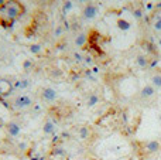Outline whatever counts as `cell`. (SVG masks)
<instances>
[{"instance_id":"6da1fadb","label":"cell","mask_w":161,"mask_h":160,"mask_svg":"<svg viewBox=\"0 0 161 160\" xmlns=\"http://www.w3.org/2000/svg\"><path fill=\"white\" fill-rule=\"evenodd\" d=\"M23 11H24V9H23V6L20 3H10L7 6V16L10 19L20 17L23 14Z\"/></svg>"},{"instance_id":"7a4b0ae2","label":"cell","mask_w":161,"mask_h":160,"mask_svg":"<svg viewBox=\"0 0 161 160\" xmlns=\"http://www.w3.org/2000/svg\"><path fill=\"white\" fill-rule=\"evenodd\" d=\"M98 13H99V7L93 3H88L86 4V7L84 9V17L86 20L95 19L96 16H98Z\"/></svg>"},{"instance_id":"3957f363","label":"cell","mask_w":161,"mask_h":160,"mask_svg":"<svg viewBox=\"0 0 161 160\" xmlns=\"http://www.w3.org/2000/svg\"><path fill=\"white\" fill-rule=\"evenodd\" d=\"M31 104H33V102H31V98L27 97V95H21V97L16 98V101H14V106L16 108H18V109L28 108Z\"/></svg>"},{"instance_id":"277c9868","label":"cell","mask_w":161,"mask_h":160,"mask_svg":"<svg viewBox=\"0 0 161 160\" xmlns=\"http://www.w3.org/2000/svg\"><path fill=\"white\" fill-rule=\"evenodd\" d=\"M41 97L43 99L47 101V102H54L57 99V91L54 88H44L41 91Z\"/></svg>"},{"instance_id":"5b68a950","label":"cell","mask_w":161,"mask_h":160,"mask_svg":"<svg viewBox=\"0 0 161 160\" xmlns=\"http://www.w3.org/2000/svg\"><path fill=\"white\" fill-rule=\"evenodd\" d=\"M154 93H155V88H154L153 85H146L141 88V91H140V97L143 98V99H148V98L154 97Z\"/></svg>"},{"instance_id":"8992f818","label":"cell","mask_w":161,"mask_h":160,"mask_svg":"<svg viewBox=\"0 0 161 160\" xmlns=\"http://www.w3.org/2000/svg\"><path fill=\"white\" fill-rule=\"evenodd\" d=\"M144 147H146V150L148 153H157L158 150L161 149V145L158 140H148L146 145H144Z\"/></svg>"},{"instance_id":"52a82bcc","label":"cell","mask_w":161,"mask_h":160,"mask_svg":"<svg viewBox=\"0 0 161 160\" xmlns=\"http://www.w3.org/2000/svg\"><path fill=\"white\" fill-rule=\"evenodd\" d=\"M6 129H7V133L10 135V136H13V138H16V136H18L20 135V125L16 122H10L7 123V126H6Z\"/></svg>"},{"instance_id":"ba28073f","label":"cell","mask_w":161,"mask_h":160,"mask_svg":"<svg viewBox=\"0 0 161 160\" xmlns=\"http://www.w3.org/2000/svg\"><path fill=\"white\" fill-rule=\"evenodd\" d=\"M116 26H117V29L122 30V31H129L130 29H132V23L126 19H117Z\"/></svg>"},{"instance_id":"9c48e42d","label":"cell","mask_w":161,"mask_h":160,"mask_svg":"<svg viewBox=\"0 0 161 160\" xmlns=\"http://www.w3.org/2000/svg\"><path fill=\"white\" fill-rule=\"evenodd\" d=\"M0 84L3 86H0V93L2 95H9V93L13 91V86H11V84L9 81H4V79H2L0 81Z\"/></svg>"},{"instance_id":"30bf717a","label":"cell","mask_w":161,"mask_h":160,"mask_svg":"<svg viewBox=\"0 0 161 160\" xmlns=\"http://www.w3.org/2000/svg\"><path fill=\"white\" fill-rule=\"evenodd\" d=\"M86 40H88V36L85 33H79L75 37V45L77 47H84L85 44H86Z\"/></svg>"},{"instance_id":"8fae6325","label":"cell","mask_w":161,"mask_h":160,"mask_svg":"<svg viewBox=\"0 0 161 160\" xmlns=\"http://www.w3.org/2000/svg\"><path fill=\"white\" fill-rule=\"evenodd\" d=\"M43 132H44L45 135L55 133V125H54V122H51V120H47V122L44 123V126H43Z\"/></svg>"},{"instance_id":"7c38bea8","label":"cell","mask_w":161,"mask_h":160,"mask_svg":"<svg viewBox=\"0 0 161 160\" xmlns=\"http://www.w3.org/2000/svg\"><path fill=\"white\" fill-rule=\"evenodd\" d=\"M79 138L82 140H86V139L91 138V129L88 126H80L79 128Z\"/></svg>"},{"instance_id":"4fadbf2b","label":"cell","mask_w":161,"mask_h":160,"mask_svg":"<svg viewBox=\"0 0 161 160\" xmlns=\"http://www.w3.org/2000/svg\"><path fill=\"white\" fill-rule=\"evenodd\" d=\"M99 104V97L96 95V93H92V95H89L88 101H86V106L88 108H93L95 105Z\"/></svg>"},{"instance_id":"5bb4252c","label":"cell","mask_w":161,"mask_h":160,"mask_svg":"<svg viewBox=\"0 0 161 160\" xmlns=\"http://www.w3.org/2000/svg\"><path fill=\"white\" fill-rule=\"evenodd\" d=\"M151 85L155 90H161V74H154L151 77Z\"/></svg>"},{"instance_id":"9a60e30c","label":"cell","mask_w":161,"mask_h":160,"mask_svg":"<svg viewBox=\"0 0 161 160\" xmlns=\"http://www.w3.org/2000/svg\"><path fill=\"white\" fill-rule=\"evenodd\" d=\"M136 64H137L140 68H146L147 65H148V60H147L144 55H137L136 57Z\"/></svg>"},{"instance_id":"2e32d148","label":"cell","mask_w":161,"mask_h":160,"mask_svg":"<svg viewBox=\"0 0 161 160\" xmlns=\"http://www.w3.org/2000/svg\"><path fill=\"white\" fill-rule=\"evenodd\" d=\"M28 51L31 52V54H40V52L43 51V45L41 44H30Z\"/></svg>"},{"instance_id":"e0dca14e","label":"cell","mask_w":161,"mask_h":160,"mask_svg":"<svg viewBox=\"0 0 161 160\" xmlns=\"http://www.w3.org/2000/svg\"><path fill=\"white\" fill-rule=\"evenodd\" d=\"M33 65H34V64H33V61L30 60V58H26V60L23 61V70H24V71H30L31 68H33Z\"/></svg>"},{"instance_id":"ac0fdd59","label":"cell","mask_w":161,"mask_h":160,"mask_svg":"<svg viewBox=\"0 0 161 160\" xmlns=\"http://www.w3.org/2000/svg\"><path fill=\"white\" fill-rule=\"evenodd\" d=\"M153 29L155 31H161V17H157L153 21Z\"/></svg>"},{"instance_id":"d6986e66","label":"cell","mask_w":161,"mask_h":160,"mask_svg":"<svg viewBox=\"0 0 161 160\" xmlns=\"http://www.w3.org/2000/svg\"><path fill=\"white\" fill-rule=\"evenodd\" d=\"M72 9V2L71 0H66L65 3H64V11H68Z\"/></svg>"},{"instance_id":"ffe728a7","label":"cell","mask_w":161,"mask_h":160,"mask_svg":"<svg viewBox=\"0 0 161 160\" xmlns=\"http://www.w3.org/2000/svg\"><path fill=\"white\" fill-rule=\"evenodd\" d=\"M141 16H143V11L140 10V9L134 10V17H136V19H141Z\"/></svg>"},{"instance_id":"44dd1931","label":"cell","mask_w":161,"mask_h":160,"mask_svg":"<svg viewBox=\"0 0 161 160\" xmlns=\"http://www.w3.org/2000/svg\"><path fill=\"white\" fill-rule=\"evenodd\" d=\"M62 31H64V29H62L61 26H59V27H57V30H55V36H57V37H59V36L62 34Z\"/></svg>"},{"instance_id":"7402d4cb","label":"cell","mask_w":161,"mask_h":160,"mask_svg":"<svg viewBox=\"0 0 161 160\" xmlns=\"http://www.w3.org/2000/svg\"><path fill=\"white\" fill-rule=\"evenodd\" d=\"M79 3H86V2H89V0H78Z\"/></svg>"},{"instance_id":"603a6c76","label":"cell","mask_w":161,"mask_h":160,"mask_svg":"<svg viewBox=\"0 0 161 160\" xmlns=\"http://www.w3.org/2000/svg\"><path fill=\"white\" fill-rule=\"evenodd\" d=\"M158 45H160V48H161V38L158 40Z\"/></svg>"},{"instance_id":"cb8c5ba5","label":"cell","mask_w":161,"mask_h":160,"mask_svg":"<svg viewBox=\"0 0 161 160\" xmlns=\"http://www.w3.org/2000/svg\"><path fill=\"white\" fill-rule=\"evenodd\" d=\"M2 4H4V0H0V6H2Z\"/></svg>"}]
</instances>
